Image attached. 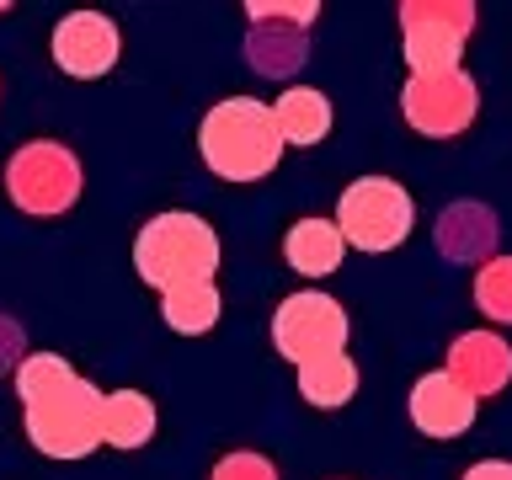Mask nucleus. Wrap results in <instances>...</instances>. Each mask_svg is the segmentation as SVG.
I'll return each instance as SVG.
<instances>
[{"label":"nucleus","mask_w":512,"mask_h":480,"mask_svg":"<svg viewBox=\"0 0 512 480\" xmlns=\"http://www.w3.org/2000/svg\"><path fill=\"white\" fill-rule=\"evenodd\" d=\"M496 246V214L486 203H454L438 219V251L448 262H480Z\"/></svg>","instance_id":"nucleus-15"},{"label":"nucleus","mask_w":512,"mask_h":480,"mask_svg":"<svg viewBox=\"0 0 512 480\" xmlns=\"http://www.w3.org/2000/svg\"><path fill=\"white\" fill-rule=\"evenodd\" d=\"M246 16H251V22H288V27H304V32H310V22L320 16V6H315V0H304V6H294V0H251Z\"/></svg>","instance_id":"nucleus-20"},{"label":"nucleus","mask_w":512,"mask_h":480,"mask_svg":"<svg viewBox=\"0 0 512 480\" xmlns=\"http://www.w3.org/2000/svg\"><path fill=\"white\" fill-rule=\"evenodd\" d=\"M406 411H411V427L422 432V438H459V432L475 427L480 400L464 390V384L448 379V368H438V374H422L411 384Z\"/></svg>","instance_id":"nucleus-10"},{"label":"nucleus","mask_w":512,"mask_h":480,"mask_svg":"<svg viewBox=\"0 0 512 480\" xmlns=\"http://www.w3.org/2000/svg\"><path fill=\"white\" fill-rule=\"evenodd\" d=\"M411 224H416V203L395 176H358L336 203V230H342L347 251L384 256L411 235Z\"/></svg>","instance_id":"nucleus-4"},{"label":"nucleus","mask_w":512,"mask_h":480,"mask_svg":"<svg viewBox=\"0 0 512 480\" xmlns=\"http://www.w3.org/2000/svg\"><path fill=\"white\" fill-rule=\"evenodd\" d=\"M11 363L22 368V326L0 315V368H11Z\"/></svg>","instance_id":"nucleus-22"},{"label":"nucleus","mask_w":512,"mask_h":480,"mask_svg":"<svg viewBox=\"0 0 512 480\" xmlns=\"http://www.w3.org/2000/svg\"><path fill=\"white\" fill-rule=\"evenodd\" d=\"M208 480H278V470H272V459L251 454V448H235V454H224L214 464V475Z\"/></svg>","instance_id":"nucleus-21"},{"label":"nucleus","mask_w":512,"mask_h":480,"mask_svg":"<svg viewBox=\"0 0 512 480\" xmlns=\"http://www.w3.org/2000/svg\"><path fill=\"white\" fill-rule=\"evenodd\" d=\"M299 395L310 400L315 411H342L352 395H358V363L347 358V352H336V358H320L310 368H299Z\"/></svg>","instance_id":"nucleus-18"},{"label":"nucleus","mask_w":512,"mask_h":480,"mask_svg":"<svg viewBox=\"0 0 512 480\" xmlns=\"http://www.w3.org/2000/svg\"><path fill=\"white\" fill-rule=\"evenodd\" d=\"M475 6L470 0H406L400 6V43H406L411 75H438L459 70V54L475 32Z\"/></svg>","instance_id":"nucleus-7"},{"label":"nucleus","mask_w":512,"mask_h":480,"mask_svg":"<svg viewBox=\"0 0 512 480\" xmlns=\"http://www.w3.org/2000/svg\"><path fill=\"white\" fill-rule=\"evenodd\" d=\"M219 235L203 214L171 208V214L144 219V230L134 235V272L155 294H176L192 283H214L219 272Z\"/></svg>","instance_id":"nucleus-3"},{"label":"nucleus","mask_w":512,"mask_h":480,"mask_svg":"<svg viewBox=\"0 0 512 480\" xmlns=\"http://www.w3.org/2000/svg\"><path fill=\"white\" fill-rule=\"evenodd\" d=\"M347 336H352L347 310L331 294H320V288H299V294H288L272 310V347L294 368H310L320 358L347 352Z\"/></svg>","instance_id":"nucleus-6"},{"label":"nucleus","mask_w":512,"mask_h":480,"mask_svg":"<svg viewBox=\"0 0 512 480\" xmlns=\"http://www.w3.org/2000/svg\"><path fill=\"white\" fill-rule=\"evenodd\" d=\"M459 480H512V464H507V459H480V464H470Z\"/></svg>","instance_id":"nucleus-23"},{"label":"nucleus","mask_w":512,"mask_h":480,"mask_svg":"<svg viewBox=\"0 0 512 480\" xmlns=\"http://www.w3.org/2000/svg\"><path fill=\"white\" fill-rule=\"evenodd\" d=\"M246 59L256 75H294L304 59H310V32L304 27H288V22H251V38H246Z\"/></svg>","instance_id":"nucleus-14"},{"label":"nucleus","mask_w":512,"mask_h":480,"mask_svg":"<svg viewBox=\"0 0 512 480\" xmlns=\"http://www.w3.org/2000/svg\"><path fill=\"white\" fill-rule=\"evenodd\" d=\"M475 304L496 326H512V256H491L475 272Z\"/></svg>","instance_id":"nucleus-19"},{"label":"nucleus","mask_w":512,"mask_h":480,"mask_svg":"<svg viewBox=\"0 0 512 480\" xmlns=\"http://www.w3.org/2000/svg\"><path fill=\"white\" fill-rule=\"evenodd\" d=\"M283 150L288 144L278 134V118L256 96H224L198 123V155L224 182H262L278 171Z\"/></svg>","instance_id":"nucleus-2"},{"label":"nucleus","mask_w":512,"mask_h":480,"mask_svg":"<svg viewBox=\"0 0 512 480\" xmlns=\"http://www.w3.org/2000/svg\"><path fill=\"white\" fill-rule=\"evenodd\" d=\"M6 192L11 203L32 219H54V214H70L75 198H80V160L70 144L59 139H27L22 150L11 155L6 166Z\"/></svg>","instance_id":"nucleus-5"},{"label":"nucleus","mask_w":512,"mask_h":480,"mask_svg":"<svg viewBox=\"0 0 512 480\" xmlns=\"http://www.w3.org/2000/svg\"><path fill=\"white\" fill-rule=\"evenodd\" d=\"M118 22L107 11H70L54 27V64L70 80H102L118 64Z\"/></svg>","instance_id":"nucleus-9"},{"label":"nucleus","mask_w":512,"mask_h":480,"mask_svg":"<svg viewBox=\"0 0 512 480\" xmlns=\"http://www.w3.org/2000/svg\"><path fill=\"white\" fill-rule=\"evenodd\" d=\"M219 315H224L219 283H192V288H176V294H160V320H166L176 336H203V331H214Z\"/></svg>","instance_id":"nucleus-17"},{"label":"nucleus","mask_w":512,"mask_h":480,"mask_svg":"<svg viewBox=\"0 0 512 480\" xmlns=\"http://www.w3.org/2000/svg\"><path fill=\"white\" fill-rule=\"evenodd\" d=\"M347 256V240L336 230V219H299L288 224L283 235V262L299 272V278H331Z\"/></svg>","instance_id":"nucleus-12"},{"label":"nucleus","mask_w":512,"mask_h":480,"mask_svg":"<svg viewBox=\"0 0 512 480\" xmlns=\"http://www.w3.org/2000/svg\"><path fill=\"white\" fill-rule=\"evenodd\" d=\"M272 118H278V134L283 144H299V150H310L331 134V96L315 91V86H288L278 102H272Z\"/></svg>","instance_id":"nucleus-13"},{"label":"nucleus","mask_w":512,"mask_h":480,"mask_svg":"<svg viewBox=\"0 0 512 480\" xmlns=\"http://www.w3.org/2000/svg\"><path fill=\"white\" fill-rule=\"evenodd\" d=\"M155 400L144 390H112L107 406H102V443L107 448H123V454H134L155 438Z\"/></svg>","instance_id":"nucleus-16"},{"label":"nucleus","mask_w":512,"mask_h":480,"mask_svg":"<svg viewBox=\"0 0 512 480\" xmlns=\"http://www.w3.org/2000/svg\"><path fill=\"white\" fill-rule=\"evenodd\" d=\"M448 379L464 384L475 400L507 390V379H512V347L496 331H464V336H454V347H448Z\"/></svg>","instance_id":"nucleus-11"},{"label":"nucleus","mask_w":512,"mask_h":480,"mask_svg":"<svg viewBox=\"0 0 512 480\" xmlns=\"http://www.w3.org/2000/svg\"><path fill=\"white\" fill-rule=\"evenodd\" d=\"M16 395H22L27 443L43 459H86L102 448V406L107 395L91 379H80L70 358L59 352H32L16 368Z\"/></svg>","instance_id":"nucleus-1"},{"label":"nucleus","mask_w":512,"mask_h":480,"mask_svg":"<svg viewBox=\"0 0 512 480\" xmlns=\"http://www.w3.org/2000/svg\"><path fill=\"white\" fill-rule=\"evenodd\" d=\"M400 112L416 134L427 139H454L475 123L480 112V86L470 70H438V75H411L400 91Z\"/></svg>","instance_id":"nucleus-8"}]
</instances>
